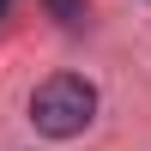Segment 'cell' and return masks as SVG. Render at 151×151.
Here are the masks:
<instances>
[{
	"label": "cell",
	"mask_w": 151,
	"mask_h": 151,
	"mask_svg": "<svg viewBox=\"0 0 151 151\" xmlns=\"http://www.w3.org/2000/svg\"><path fill=\"white\" fill-rule=\"evenodd\" d=\"M97 121V85L79 73H55L30 91V127L42 139H79Z\"/></svg>",
	"instance_id": "obj_1"
},
{
	"label": "cell",
	"mask_w": 151,
	"mask_h": 151,
	"mask_svg": "<svg viewBox=\"0 0 151 151\" xmlns=\"http://www.w3.org/2000/svg\"><path fill=\"white\" fill-rule=\"evenodd\" d=\"M42 6H48V18L67 24V30H73V24H85V0H42Z\"/></svg>",
	"instance_id": "obj_2"
},
{
	"label": "cell",
	"mask_w": 151,
	"mask_h": 151,
	"mask_svg": "<svg viewBox=\"0 0 151 151\" xmlns=\"http://www.w3.org/2000/svg\"><path fill=\"white\" fill-rule=\"evenodd\" d=\"M6 12H12V0H0V18H6Z\"/></svg>",
	"instance_id": "obj_3"
}]
</instances>
